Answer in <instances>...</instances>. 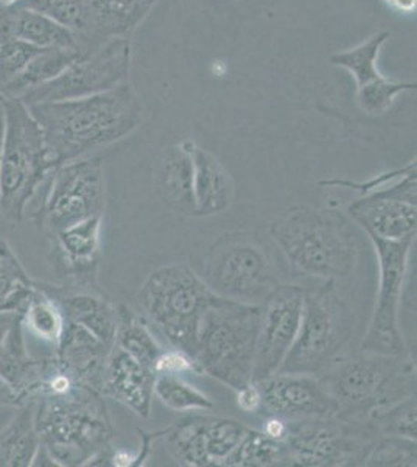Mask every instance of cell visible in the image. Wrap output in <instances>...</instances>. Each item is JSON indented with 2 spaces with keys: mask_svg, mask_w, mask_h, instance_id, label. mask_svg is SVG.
Masks as SVG:
<instances>
[{
  "mask_svg": "<svg viewBox=\"0 0 417 467\" xmlns=\"http://www.w3.org/2000/svg\"><path fill=\"white\" fill-rule=\"evenodd\" d=\"M354 330V315L339 296L337 281L304 292L301 326L279 371L321 376L337 361Z\"/></svg>",
  "mask_w": 417,
  "mask_h": 467,
  "instance_id": "obj_9",
  "label": "cell"
},
{
  "mask_svg": "<svg viewBox=\"0 0 417 467\" xmlns=\"http://www.w3.org/2000/svg\"><path fill=\"white\" fill-rule=\"evenodd\" d=\"M83 55L85 52L81 48H43L26 64V69L15 80L0 90V96L5 99H22L30 90L36 89L58 77Z\"/></svg>",
  "mask_w": 417,
  "mask_h": 467,
  "instance_id": "obj_27",
  "label": "cell"
},
{
  "mask_svg": "<svg viewBox=\"0 0 417 467\" xmlns=\"http://www.w3.org/2000/svg\"><path fill=\"white\" fill-rule=\"evenodd\" d=\"M24 2H26V0H0V11L22 5Z\"/></svg>",
  "mask_w": 417,
  "mask_h": 467,
  "instance_id": "obj_48",
  "label": "cell"
},
{
  "mask_svg": "<svg viewBox=\"0 0 417 467\" xmlns=\"http://www.w3.org/2000/svg\"><path fill=\"white\" fill-rule=\"evenodd\" d=\"M224 467L288 466L286 442L266 435L265 431L248 429L237 449L229 455Z\"/></svg>",
  "mask_w": 417,
  "mask_h": 467,
  "instance_id": "obj_31",
  "label": "cell"
},
{
  "mask_svg": "<svg viewBox=\"0 0 417 467\" xmlns=\"http://www.w3.org/2000/svg\"><path fill=\"white\" fill-rule=\"evenodd\" d=\"M235 2H238V0H235Z\"/></svg>",
  "mask_w": 417,
  "mask_h": 467,
  "instance_id": "obj_49",
  "label": "cell"
},
{
  "mask_svg": "<svg viewBox=\"0 0 417 467\" xmlns=\"http://www.w3.org/2000/svg\"><path fill=\"white\" fill-rule=\"evenodd\" d=\"M386 5L391 6L399 13H414L416 11V0H381Z\"/></svg>",
  "mask_w": 417,
  "mask_h": 467,
  "instance_id": "obj_46",
  "label": "cell"
},
{
  "mask_svg": "<svg viewBox=\"0 0 417 467\" xmlns=\"http://www.w3.org/2000/svg\"><path fill=\"white\" fill-rule=\"evenodd\" d=\"M164 436L170 453L181 464L211 466L206 449V416H189L176 420Z\"/></svg>",
  "mask_w": 417,
  "mask_h": 467,
  "instance_id": "obj_30",
  "label": "cell"
},
{
  "mask_svg": "<svg viewBox=\"0 0 417 467\" xmlns=\"http://www.w3.org/2000/svg\"><path fill=\"white\" fill-rule=\"evenodd\" d=\"M379 257V295L361 352L405 356V341L399 326V307L407 277L408 257L414 239L385 240L368 235Z\"/></svg>",
  "mask_w": 417,
  "mask_h": 467,
  "instance_id": "obj_13",
  "label": "cell"
},
{
  "mask_svg": "<svg viewBox=\"0 0 417 467\" xmlns=\"http://www.w3.org/2000/svg\"><path fill=\"white\" fill-rule=\"evenodd\" d=\"M111 350V346L105 345L89 330L64 319L63 334L53 354L79 382L101 393L103 374Z\"/></svg>",
  "mask_w": 417,
  "mask_h": 467,
  "instance_id": "obj_21",
  "label": "cell"
},
{
  "mask_svg": "<svg viewBox=\"0 0 417 467\" xmlns=\"http://www.w3.org/2000/svg\"><path fill=\"white\" fill-rule=\"evenodd\" d=\"M259 413L265 418L284 420L330 418L339 411L337 402L328 393L321 380L307 374H282L260 382Z\"/></svg>",
  "mask_w": 417,
  "mask_h": 467,
  "instance_id": "obj_16",
  "label": "cell"
},
{
  "mask_svg": "<svg viewBox=\"0 0 417 467\" xmlns=\"http://www.w3.org/2000/svg\"><path fill=\"white\" fill-rule=\"evenodd\" d=\"M35 402V424L41 447L55 466H88L111 446L114 429L103 394L85 383L46 394Z\"/></svg>",
  "mask_w": 417,
  "mask_h": 467,
  "instance_id": "obj_3",
  "label": "cell"
},
{
  "mask_svg": "<svg viewBox=\"0 0 417 467\" xmlns=\"http://www.w3.org/2000/svg\"><path fill=\"white\" fill-rule=\"evenodd\" d=\"M291 276L337 281L357 266L360 244L348 217L337 209L295 206L270 228Z\"/></svg>",
  "mask_w": 417,
  "mask_h": 467,
  "instance_id": "obj_2",
  "label": "cell"
},
{
  "mask_svg": "<svg viewBox=\"0 0 417 467\" xmlns=\"http://www.w3.org/2000/svg\"><path fill=\"white\" fill-rule=\"evenodd\" d=\"M407 90H416V85L391 80L381 74L379 78L357 88V105L368 116H383L391 109L397 97Z\"/></svg>",
  "mask_w": 417,
  "mask_h": 467,
  "instance_id": "obj_36",
  "label": "cell"
},
{
  "mask_svg": "<svg viewBox=\"0 0 417 467\" xmlns=\"http://www.w3.org/2000/svg\"><path fill=\"white\" fill-rule=\"evenodd\" d=\"M416 441L381 436L366 460V466L416 467Z\"/></svg>",
  "mask_w": 417,
  "mask_h": 467,
  "instance_id": "obj_40",
  "label": "cell"
},
{
  "mask_svg": "<svg viewBox=\"0 0 417 467\" xmlns=\"http://www.w3.org/2000/svg\"><path fill=\"white\" fill-rule=\"evenodd\" d=\"M131 37L119 36L79 57L58 77L22 97L26 105L96 96L128 83L131 70Z\"/></svg>",
  "mask_w": 417,
  "mask_h": 467,
  "instance_id": "obj_12",
  "label": "cell"
},
{
  "mask_svg": "<svg viewBox=\"0 0 417 467\" xmlns=\"http://www.w3.org/2000/svg\"><path fill=\"white\" fill-rule=\"evenodd\" d=\"M349 213L368 235L385 240L416 239V169L385 191L352 202Z\"/></svg>",
  "mask_w": 417,
  "mask_h": 467,
  "instance_id": "obj_15",
  "label": "cell"
},
{
  "mask_svg": "<svg viewBox=\"0 0 417 467\" xmlns=\"http://www.w3.org/2000/svg\"><path fill=\"white\" fill-rule=\"evenodd\" d=\"M318 379L337 402L335 416L344 420H368L375 410L416 396V368L405 356L361 352Z\"/></svg>",
  "mask_w": 417,
  "mask_h": 467,
  "instance_id": "obj_5",
  "label": "cell"
},
{
  "mask_svg": "<svg viewBox=\"0 0 417 467\" xmlns=\"http://www.w3.org/2000/svg\"><path fill=\"white\" fill-rule=\"evenodd\" d=\"M41 50L0 28V90L15 80Z\"/></svg>",
  "mask_w": 417,
  "mask_h": 467,
  "instance_id": "obj_39",
  "label": "cell"
},
{
  "mask_svg": "<svg viewBox=\"0 0 417 467\" xmlns=\"http://www.w3.org/2000/svg\"><path fill=\"white\" fill-rule=\"evenodd\" d=\"M184 372H193V374L201 376L200 368L196 365V361L189 354H185L184 350H162V354L159 356L158 360L154 363V374L156 376L158 374L180 376Z\"/></svg>",
  "mask_w": 417,
  "mask_h": 467,
  "instance_id": "obj_41",
  "label": "cell"
},
{
  "mask_svg": "<svg viewBox=\"0 0 417 467\" xmlns=\"http://www.w3.org/2000/svg\"><path fill=\"white\" fill-rule=\"evenodd\" d=\"M193 164V195L196 217H212L226 213L235 200V182L220 161L201 149L195 142L184 139Z\"/></svg>",
  "mask_w": 417,
  "mask_h": 467,
  "instance_id": "obj_22",
  "label": "cell"
},
{
  "mask_svg": "<svg viewBox=\"0 0 417 467\" xmlns=\"http://www.w3.org/2000/svg\"><path fill=\"white\" fill-rule=\"evenodd\" d=\"M288 466H363L381 438L368 420H344L337 416L287 420Z\"/></svg>",
  "mask_w": 417,
  "mask_h": 467,
  "instance_id": "obj_10",
  "label": "cell"
},
{
  "mask_svg": "<svg viewBox=\"0 0 417 467\" xmlns=\"http://www.w3.org/2000/svg\"><path fill=\"white\" fill-rule=\"evenodd\" d=\"M116 346L153 372L154 363L164 350L151 334L147 321L127 304L117 307Z\"/></svg>",
  "mask_w": 417,
  "mask_h": 467,
  "instance_id": "obj_28",
  "label": "cell"
},
{
  "mask_svg": "<svg viewBox=\"0 0 417 467\" xmlns=\"http://www.w3.org/2000/svg\"><path fill=\"white\" fill-rule=\"evenodd\" d=\"M287 429H288V422L280 418H266V424H265L264 431L266 435L276 440H286Z\"/></svg>",
  "mask_w": 417,
  "mask_h": 467,
  "instance_id": "obj_44",
  "label": "cell"
},
{
  "mask_svg": "<svg viewBox=\"0 0 417 467\" xmlns=\"http://www.w3.org/2000/svg\"><path fill=\"white\" fill-rule=\"evenodd\" d=\"M246 431L248 427L238 420L206 416V449L211 466H223Z\"/></svg>",
  "mask_w": 417,
  "mask_h": 467,
  "instance_id": "obj_37",
  "label": "cell"
},
{
  "mask_svg": "<svg viewBox=\"0 0 417 467\" xmlns=\"http://www.w3.org/2000/svg\"><path fill=\"white\" fill-rule=\"evenodd\" d=\"M276 250L271 235L265 237L259 231L222 234L204 255L201 279L217 296L260 306L290 273Z\"/></svg>",
  "mask_w": 417,
  "mask_h": 467,
  "instance_id": "obj_4",
  "label": "cell"
},
{
  "mask_svg": "<svg viewBox=\"0 0 417 467\" xmlns=\"http://www.w3.org/2000/svg\"><path fill=\"white\" fill-rule=\"evenodd\" d=\"M5 99L0 96V153H2V145H4V138H5Z\"/></svg>",
  "mask_w": 417,
  "mask_h": 467,
  "instance_id": "obj_47",
  "label": "cell"
},
{
  "mask_svg": "<svg viewBox=\"0 0 417 467\" xmlns=\"http://www.w3.org/2000/svg\"><path fill=\"white\" fill-rule=\"evenodd\" d=\"M35 292V281L26 275L6 240L0 239V310L24 314Z\"/></svg>",
  "mask_w": 417,
  "mask_h": 467,
  "instance_id": "obj_29",
  "label": "cell"
},
{
  "mask_svg": "<svg viewBox=\"0 0 417 467\" xmlns=\"http://www.w3.org/2000/svg\"><path fill=\"white\" fill-rule=\"evenodd\" d=\"M5 116L0 153V213L13 223H21L26 204L53 167L43 130L26 103L21 99H5Z\"/></svg>",
  "mask_w": 417,
  "mask_h": 467,
  "instance_id": "obj_7",
  "label": "cell"
},
{
  "mask_svg": "<svg viewBox=\"0 0 417 467\" xmlns=\"http://www.w3.org/2000/svg\"><path fill=\"white\" fill-rule=\"evenodd\" d=\"M390 36H391V33L386 32V30L374 33L370 39H366L365 43L359 44L357 47L333 54L328 61L333 66H339V67L348 70L357 83V88L366 85L381 75V70L377 67V63H379L381 48Z\"/></svg>",
  "mask_w": 417,
  "mask_h": 467,
  "instance_id": "obj_32",
  "label": "cell"
},
{
  "mask_svg": "<svg viewBox=\"0 0 417 467\" xmlns=\"http://www.w3.org/2000/svg\"><path fill=\"white\" fill-rule=\"evenodd\" d=\"M19 317L21 315L10 314V312L0 310V350H2L4 343H5L6 335L10 332L11 326Z\"/></svg>",
  "mask_w": 417,
  "mask_h": 467,
  "instance_id": "obj_45",
  "label": "cell"
},
{
  "mask_svg": "<svg viewBox=\"0 0 417 467\" xmlns=\"http://www.w3.org/2000/svg\"><path fill=\"white\" fill-rule=\"evenodd\" d=\"M39 11L74 33L85 54L119 37L94 0H26L22 5Z\"/></svg>",
  "mask_w": 417,
  "mask_h": 467,
  "instance_id": "obj_20",
  "label": "cell"
},
{
  "mask_svg": "<svg viewBox=\"0 0 417 467\" xmlns=\"http://www.w3.org/2000/svg\"><path fill=\"white\" fill-rule=\"evenodd\" d=\"M0 28L37 48H79L78 39L39 11L15 6L0 11Z\"/></svg>",
  "mask_w": 417,
  "mask_h": 467,
  "instance_id": "obj_25",
  "label": "cell"
},
{
  "mask_svg": "<svg viewBox=\"0 0 417 467\" xmlns=\"http://www.w3.org/2000/svg\"><path fill=\"white\" fill-rule=\"evenodd\" d=\"M22 324L24 329H28L39 340L46 341L53 348L58 345L64 329L63 312L47 293L37 287L36 282L32 299L22 314Z\"/></svg>",
  "mask_w": 417,
  "mask_h": 467,
  "instance_id": "obj_33",
  "label": "cell"
},
{
  "mask_svg": "<svg viewBox=\"0 0 417 467\" xmlns=\"http://www.w3.org/2000/svg\"><path fill=\"white\" fill-rule=\"evenodd\" d=\"M116 36L131 37L159 0H94Z\"/></svg>",
  "mask_w": 417,
  "mask_h": 467,
  "instance_id": "obj_35",
  "label": "cell"
},
{
  "mask_svg": "<svg viewBox=\"0 0 417 467\" xmlns=\"http://www.w3.org/2000/svg\"><path fill=\"white\" fill-rule=\"evenodd\" d=\"M260 306L215 296L201 319L193 360L235 393L253 382Z\"/></svg>",
  "mask_w": 417,
  "mask_h": 467,
  "instance_id": "obj_6",
  "label": "cell"
},
{
  "mask_svg": "<svg viewBox=\"0 0 417 467\" xmlns=\"http://www.w3.org/2000/svg\"><path fill=\"white\" fill-rule=\"evenodd\" d=\"M24 404L19 394L13 389L10 383L6 382L5 379L0 376V409L2 407H19Z\"/></svg>",
  "mask_w": 417,
  "mask_h": 467,
  "instance_id": "obj_43",
  "label": "cell"
},
{
  "mask_svg": "<svg viewBox=\"0 0 417 467\" xmlns=\"http://www.w3.org/2000/svg\"><path fill=\"white\" fill-rule=\"evenodd\" d=\"M26 108L43 130L53 171L116 144L142 123V103L130 81L96 96Z\"/></svg>",
  "mask_w": 417,
  "mask_h": 467,
  "instance_id": "obj_1",
  "label": "cell"
},
{
  "mask_svg": "<svg viewBox=\"0 0 417 467\" xmlns=\"http://www.w3.org/2000/svg\"><path fill=\"white\" fill-rule=\"evenodd\" d=\"M154 394L167 409L174 411L214 409L206 394L174 374H158L154 380Z\"/></svg>",
  "mask_w": 417,
  "mask_h": 467,
  "instance_id": "obj_34",
  "label": "cell"
},
{
  "mask_svg": "<svg viewBox=\"0 0 417 467\" xmlns=\"http://www.w3.org/2000/svg\"><path fill=\"white\" fill-rule=\"evenodd\" d=\"M37 287L47 293L58 304L66 321L78 324L96 335L105 345L114 348L117 334V308L101 290L78 285H53L36 282Z\"/></svg>",
  "mask_w": 417,
  "mask_h": 467,
  "instance_id": "obj_18",
  "label": "cell"
},
{
  "mask_svg": "<svg viewBox=\"0 0 417 467\" xmlns=\"http://www.w3.org/2000/svg\"><path fill=\"white\" fill-rule=\"evenodd\" d=\"M154 182L159 195L174 213L196 217L193 164L184 140L162 150L156 165Z\"/></svg>",
  "mask_w": 417,
  "mask_h": 467,
  "instance_id": "obj_23",
  "label": "cell"
},
{
  "mask_svg": "<svg viewBox=\"0 0 417 467\" xmlns=\"http://www.w3.org/2000/svg\"><path fill=\"white\" fill-rule=\"evenodd\" d=\"M191 266L169 265L153 271L139 292V304L174 349L193 358L201 319L215 299Z\"/></svg>",
  "mask_w": 417,
  "mask_h": 467,
  "instance_id": "obj_8",
  "label": "cell"
},
{
  "mask_svg": "<svg viewBox=\"0 0 417 467\" xmlns=\"http://www.w3.org/2000/svg\"><path fill=\"white\" fill-rule=\"evenodd\" d=\"M105 204L103 160L88 156L52 171L46 200L33 218L50 237L89 218L103 217Z\"/></svg>",
  "mask_w": 417,
  "mask_h": 467,
  "instance_id": "obj_11",
  "label": "cell"
},
{
  "mask_svg": "<svg viewBox=\"0 0 417 467\" xmlns=\"http://www.w3.org/2000/svg\"><path fill=\"white\" fill-rule=\"evenodd\" d=\"M238 407L248 411V413H259L260 409V389L255 382L249 383L248 387L237 391Z\"/></svg>",
  "mask_w": 417,
  "mask_h": 467,
  "instance_id": "obj_42",
  "label": "cell"
},
{
  "mask_svg": "<svg viewBox=\"0 0 417 467\" xmlns=\"http://www.w3.org/2000/svg\"><path fill=\"white\" fill-rule=\"evenodd\" d=\"M41 371L43 358H33L26 349V329L22 324V317H19L11 326L5 343L0 350V376L10 383L26 404L36 398Z\"/></svg>",
  "mask_w": 417,
  "mask_h": 467,
  "instance_id": "obj_24",
  "label": "cell"
},
{
  "mask_svg": "<svg viewBox=\"0 0 417 467\" xmlns=\"http://www.w3.org/2000/svg\"><path fill=\"white\" fill-rule=\"evenodd\" d=\"M304 292L284 282L260 304L253 382L275 376L286 360L301 326Z\"/></svg>",
  "mask_w": 417,
  "mask_h": 467,
  "instance_id": "obj_14",
  "label": "cell"
},
{
  "mask_svg": "<svg viewBox=\"0 0 417 467\" xmlns=\"http://www.w3.org/2000/svg\"><path fill=\"white\" fill-rule=\"evenodd\" d=\"M41 449L35 424V402L19 405L13 420L0 431V467H30Z\"/></svg>",
  "mask_w": 417,
  "mask_h": 467,
  "instance_id": "obj_26",
  "label": "cell"
},
{
  "mask_svg": "<svg viewBox=\"0 0 417 467\" xmlns=\"http://www.w3.org/2000/svg\"><path fill=\"white\" fill-rule=\"evenodd\" d=\"M154 380L156 374L151 369L114 345L106 363L101 394L127 405L141 418H148L153 402Z\"/></svg>",
  "mask_w": 417,
  "mask_h": 467,
  "instance_id": "obj_19",
  "label": "cell"
},
{
  "mask_svg": "<svg viewBox=\"0 0 417 467\" xmlns=\"http://www.w3.org/2000/svg\"><path fill=\"white\" fill-rule=\"evenodd\" d=\"M416 396H410L391 407L375 410L370 413V420L381 436L416 441Z\"/></svg>",
  "mask_w": 417,
  "mask_h": 467,
  "instance_id": "obj_38",
  "label": "cell"
},
{
  "mask_svg": "<svg viewBox=\"0 0 417 467\" xmlns=\"http://www.w3.org/2000/svg\"><path fill=\"white\" fill-rule=\"evenodd\" d=\"M101 218H89L50 235L48 261L58 276L68 279L70 285L101 290L99 285Z\"/></svg>",
  "mask_w": 417,
  "mask_h": 467,
  "instance_id": "obj_17",
  "label": "cell"
}]
</instances>
